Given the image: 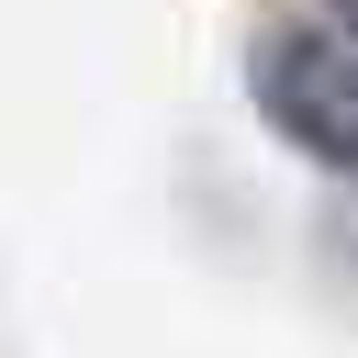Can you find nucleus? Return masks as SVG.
I'll return each instance as SVG.
<instances>
[{"mask_svg":"<svg viewBox=\"0 0 358 358\" xmlns=\"http://www.w3.org/2000/svg\"><path fill=\"white\" fill-rule=\"evenodd\" d=\"M324 22H347V34H358V0H324Z\"/></svg>","mask_w":358,"mask_h":358,"instance_id":"obj_2","label":"nucleus"},{"mask_svg":"<svg viewBox=\"0 0 358 358\" xmlns=\"http://www.w3.org/2000/svg\"><path fill=\"white\" fill-rule=\"evenodd\" d=\"M246 90H257V123L291 157L358 179V34L347 22H280V34H257Z\"/></svg>","mask_w":358,"mask_h":358,"instance_id":"obj_1","label":"nucleus"}]
</instances>
